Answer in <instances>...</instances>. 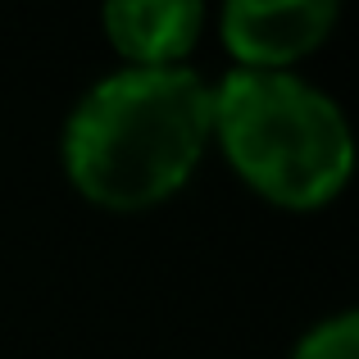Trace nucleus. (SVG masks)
I'll return each instance as SVG.
<instances>
[{"mask_svg": "<svg viewBox=\"0 0 359 359\" xmlns=\"http://www.w3.org/2000/svg\"><path fill=\"white\" fill-rule=\"evenodd\" d=\"M337 0H232L219 14L223 41L241 69H287L327 41Z\"/></svg>", "mask_w": 359, "mask_h": 359, "instance_id": "3", "label": "nucleus"}, {"mask_svg": "<svg viewBox=\"0 0 359 359\" xmlns=\"http://www.w3.org/2000/svg\"><path fill=\"white\" fill-rule=\"evenodd\" d=\"M214 132V87L187 64L105 73L64 123L73 187L109 210H141L191 177Z\"/></svg>", "mask_w": 359, "mask_h": 359, "instance_id": "1", "label": "nucleus"}, {"mask_svg": "<svg viewBox=\"0 0 359 359\" xmlns=\"http://www.w3.org/2000/svg\"><path fill=\"white\" fill-rule=\"evenodd\" d=\"M100 23L137 69H159V64H182V55L196 46L205 5L196 0H118V5H105Z\"/></svg>", "mask_w": 359, "mask_h": 359, "instance_id": "4", "label": "nucleus"}, {"mask_svg": "<svg viewBox=\"0 0 359 359\" xmlns=\"http://www.w3.org/2000/svg\"><path fill=\"white\" fill-rule=\"evenodd\" d=\"M214 132L232 168L291 210L332 201L355 164L341 105L287 69H232L214 87Z\"/></svg>", "mask_w": 359, "mask_h": 359, "instance_id": "2", "label": "nucleus"}, {"mask_svg": "<svg viewBox=\"0 0 359 359\" xmlns=\"http://www.w3.org/2000/svg\"><path fill=\"white\" fill-rule=\"evenodd\" d=\"M291 359H359V314L341 309V314L314 323L296 341Z\"/></svg>", "mask_w": 359, "mask_h": 359, "instance_id": "5", "label": "nucleus"}]
</instances>
